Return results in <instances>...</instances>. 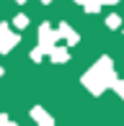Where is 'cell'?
Instances as JSON below:
<instances>
[{
	"instance_id": "cell-6",
	"label": "cell",
	"mask_w": 124,
	"mask_h": 126,
	"mask_svg": "<svg viewBox=\"0 0 124 126\" xmlns=\"http://www.w3.org/2000/svg\"><path fill=\"white\" fill-rule=\"evenodd\" d=\"M0 126H8V116L5 113H0Z\"/></svg>"
},
{
	"instance_id": "cell-1",
	"label": "cell",
	"mask_w": 124,
	"mask_h": 126,
	"mask_svg": "<svg viewBox=\"0 0 124 126\" xmlns=\"http://www.w3.org/2000/svg\"><path fill=\"white\" fill-rule=\"evenodd\" d=\"M111 82H114V72H111V62H109V59H101L98 64H96L93 70L83 77V85H85L93 95L103 93V88H106V85H111Z\"/></svg>"
},
{
	"instance_id": "cell-7",
	"label": "cell",
	"mask_w": 124,
	"mask_h": 126,
	"mask_svg": "<svg viewBox=\"0 0 124 126\" xmlns=\"http://www.w3.org/2000/svg\"><path fill=\"white\" fill-rule=\"evenodd\" d=\"M8 126H18V124H10V121H8Z\"/></svg>"
},
{
	"instance_id": "cell-2",
	"label": "cell",
	"mask_w": 124,
	"mask_h": 126,
	"mask_svg": "<svg viewBox=\"0 0 124 126\" xmlns=\"http://www.w3.org/2000/svg\"><path fill=\"white\" fill-rule=\"evenodd\" d=\"M31 118L34 121H36L39 126H54V121H52V116H49L47 111H44V108H31Z\"/></svg>"
},
{
	"instance_id": "cell-4",
	"label": "cell",
	"mask_w": 124,
	"mask_h": 126,
	"mask_svg": "<svg viewBox=\"0 0 124 126\" xmlns=\"http://www.w3.org/2000/svg\"><path fill=\"white\" fill-rule=\"evenodd\" d=\"M52 59H54V62H65V59H67V51H65V49H54V51H52Z\"/></svg>"
},
{
	"instance_id": "cell-3",
	"label": "cell",
	"mask_w": 124,
	"mask_h": 126,
	"mask_svg": "<svg viewBox=\"0 0 124 126\" xmlns=\"http://www.w3.org/2000/svg\"><path fill=\"white\" fill-rule=\"evenodd\" d=\"M13 44H16V36H10L5 26H0V51H10Z\"/></svg>"
},
{
	"instance_id": "cell-8",
	"label": "cell",
	"mask_w": 124,
	"mask_h": 126,
	"mask_svg": "<svg viewBox=\"0 0 124 126\" xmlns=\"http://www.w3.org/2000/svg\"><path fill=\"white\" fill-rule=\"evenodd\" d=\"M0 75H3V67H0Z\"/></svg>"
},
{
	"instance_id": "cell-5",
	"label": "cell",
	"mask_w": 124,
	"mask_h": 126,
	"mask_svg": "<svg viewBox=\"0 0 124 126\" xmlns=\"http://www.w3.org/2000/svg\"><path fill=\"white\" fill-rule=\"evenodd\" d=\"M114 88H116V93L124 98V82H114Z\"/></svg>"
}]
</instances>
